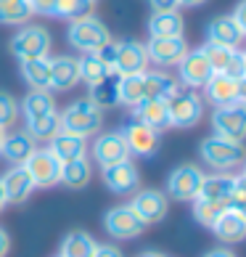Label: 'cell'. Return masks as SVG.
<instances>
[{
	"label": "cell",
	"instance_id": "1f68e13d",
	"mask_svg": "<svg viewBox=\"0 0 246 257\" xmlns=\"http://www.w3.org/2000/svg\"><path fill=\"white\" fill-rule=\"evenodd\" d=\"M183 85L177 82V77H172L169 72H146V98H169L180 90Z\"/></svg>",
	"mask_w": 246,
	"mask_h": 257
},
{
	"label": "cell",
	"instance_id": "b9f144b4",
	"mask_svg": "<svg viewBox=\"0 0 246 257\" xmlns=\"http://www.w3.org/2000/svg\"><path fill=\"white\" fill-rule=\"evenodd\" d=\"M243 204H246V175H243V173H238V175H235L233 194H230V207L243 209Z\"/></svg>",
	"mask_w": 246,
	"mask_h": 257
},
{
	"label": "cell",
	"instance_id": "9a60e30c",
	"mask_svg": "<svg viewBox=\"0 0 246 257\" xmlns=\"http://www.w3.org/2000/svg\"><path fill=\"white\" fill-rule=\"evenodd\" d=\"M130 207L135 209V215L146 225H151V223H159L167 217L169 199H167V194L156 191V188H138L130 199Z\"/></svg>",
	"mask_w": 246,
	"mask_h": 257
},
{
	"label": "cell",
	"instance_id": "d6986e66",
	"mask_svg": "<svg viewBox=\"0 0 246 257\" xmlns=\"http://www.w3.org/2000/svg\"><path fill=\"white\" fill-rule=\"evenodd\" d=\"M0 186H3L8 204H24L35 191V183H32L30 173L24 170V165H11V170L0 178Z\"/></svg>",
	"mask_w": 246,
	"mask_h": 257
},
{
	"label": "cell",
	"instance_id": "8fae6325",
	"mask_svg": "<svg viewBox=\"0 0 246 257\" xmlns=\"http://www.w3.org/2000/svg\"><path fill=\"white\" fill-rule=\"evenodd\" d=\"M119 136L125 138L130 157L132 154L135 157H151V154H156V149H159V133L151 130L148 125H143V122H138L135 117L125 119V125L119 127Z\"/></svg>",
	"mask_w": 246,
	"mask_h": 257
},
{
	"label": "cell",
	"instance_id": "f1b7e54d",
	"mask_svg": "<svg viewBox=\"0 0 246 257\" xmlns=\"http://www.w3.org/2000/svg\"><path fill=\"white\" fill-rule=\"evenodd\" d=\"M88 98L96 103L98 109H114V106H119V74L111 72L103 80H98L96 85H90Z\"/></svg>",
	"mask_w": 246,
	"mask_h": 257
},
{
	"label": "cell",
	"instance_id": "8992f818",
	"mask_svg": "<svg viewBox=\"0 0 246 257\" xmlns=\"http://www.w3.org/2000/svg\"><path fill=\"white\" fill-rule=\"evenodd\" d=\"M103 228L111 239L125 241V239H135L146 231V223L135 215V209L130 204H117L111 207L106 215H103Z\"/></svg>",
	"mask_w": 246,
	"mask_h": 257
},
{
	"label": "cell",
	"instance_id": "ffe728a7",
	"mask_svg": "<svg viewBox=\"0 0 246 257\" xmlns=\"http://www.w3.org/2000/svg\"><path fill=\"white\" fill-rule=\"evenodd\" d=\"M214 236L225 244H238L246 236V212L238 207H228L212 225Z\"/></svg>",
	"mask_w": 246,
	"mask_h": 257
},
{
	"label": "cell",
	"instance_id": "83f0119b",
	"mask_svg": "<svg viewBox=\"0 0 246 257\" xmlns=\"http://www.w3.org/2000/svg\"><path fill=\"white\" fill-rule=\"evenodd\" d=\"M22 77L30 90H51V56L22 61Z\"/></svg>",
	"mask_w": 246,
	"mask_h": 257
},
{
	"label": "cell",
	"instance_id": "603a6c76",
	"mask_svg": "<svg viewBox=\"0 0 246 257\" xmlns=\"http://www.w3.org/2000/svg\"><path fill=\"white\" fill-rule=\"evenodd\" d=\"M80 82V69L74 56H56L51 59V90L66 93Z\"/></svg>",
	"mask_w": 246,
	"mask_h": 257
},
{
	"label": "cell",
	"instance_id": "44dd1931",
	"mask_svg": "<svg viewBox=\"0 0 246 257\" xmlns=\"http://www.w3.org/2000/svg\"><path fill=\"white\" fill-rule=\"evenodd\" d=\"M132 117L156 133H164L169 127V114H167L164 98H143L138 106H132Z\"/></svg>",
	"mask_w": 246,
	"mask_h": 257
},
{
	"label": "cell",
	"instance_id": "db71d44e",
	"mask_svg": "<svg viewBox=\"0 0 246 257\" xmlns=\"http://www.w3.org/2000/svg\"><path fill=\"white\" fill-rule=\"evenodd\" d=\"M93 3H96V0H93Z\"/></svg>",
	"mask_w": 246,
	"mask_h": 257
},
{
	"label": "cell",
	"instance_id": "e0dca14e",
	"mask_svg": "<svg viewBox=\"0 0 246 257\" xmlns=\"http://www.w3.org/2000/svg\"><path fill=\"white\" fill-rule=\"evenodd\" d=\"M90 154H93L98 167H109V165H117V162H122V159H130L127 144H125V138L119 136V130L101 133V136L93 141Z\"/></svg>",
	"mask_w": 246,
	"mask_h": 257
},
{
	"label": "cell",
	"instance_id": "d4e9b609",
	"mask_svg": "<svg viewBox=\"0 0 246 257\" xmlns=\"http://www.w3.org/2000/svg\"><path fill=\"white\" fill-rule=\"evenodd\" d=\"M235 186V175L230 173H214L204 175L201 188H198V199H209V202H222L230 207V194Z\"/></svg>",
	"mask_w": 246,
	"mask_h": 257
},
{
	"label": "cell",
	"instance_id": "f6af8a7d",
	"mask_svg": "<svg viewBox=\"0 0 246 257\" xmlns=\"http://www.w3.org/2000/svg\"><path fill=\"white\" fill-rule=\"evenodd\" d=\"M93 257H125L114 244H98L96 252H93Z\"/></svg>",
	"mask_w": 246,
	"mask_h": 257
},
{
	"label": "cell",
	"instance_id": "74e56055",
	"mask_svg": "<svg viewBox=\"0 0 246 257\" xmlns=\"http://www.w3.org/2000/svg\"><path fill=\"white\" fill-rule=\"evenodd\" d=\"M225 209H228V204H222V202H209V199H193V217H196V223H201L206 228H212L214 220L220 217Z\"/></svg>",
	"mask_w": 246,
	"mask_h": 257
},
{
	"label": "cell",
	"instance_id": "f907efd6",
	"mask_svg": "<svg viewBox=\"0 0 246 257\" xmlns=\"http://www.w3.org/2000/svg\"><path fill=\"white\" fill-rule=\"evenodd\" d=\"M138 257H164L162 252H154V249H146V252H140Z\"/></svg>",
	"mask_w": 246,
	"mask_h": 257
},
{
	"label": "cell",
	"instance_id": "816d5d0a",
	"mask_svg": "<svg viewBox=\"0 0 246 257\" xmlns=\"http://www.w3.org/2000/svg\"><path fill=\"white\" fill-rule=\"evenodd\" d=\"M8 207V202H6V194H3V186H0V212Z\"/></svg>",
	"mask_w": 246,
	"mask_h": 257
},
{
	"label": "cell",
	"instance_id": "7402d4cb",
	"mask_svg": "<svg viewBox=\"0 0 246 257\" xmlns=\"http://www.w3.org/2000/svg\"><path fill=\"white\" fill-rule=\"evenodd\" d=\"M37 141H32V136L27 130H14L3 136V146H0V157L11 165H24L27 157L37 149Z\"/></svg>",
	"mask_w": 246,
	"mask_h": 257
},
{
	"label": "cell",
	"instance_id": "9c48e42d",
	"mask_svg": "<svg viewBox=\"0 0 246 257\" xmlns=\"http://www.w3.org/2000/svg\"><path fill=\"white\" fill-rule=\"evenodd\" d=\"M143 45H146L148 64H156L159 69L177 66L180 59L188 53L185 37H148V43H143Z\"/></svg>",
	"mask_w": 246,
	"mask_h": 257
},
{
	"label": "cell",
	"instance_id": "d590c367",
	"mask_svg": "<svg viewBox=\"0 0 246 257\" xmlns=\"http://www.w3.org/2000/svg\"><path fill=\"white\" fill-rule=\"evenodd\" d=\"M77 69H80V82H85L90 88V85H96L98 80H103L106 74H111L106 66L98 61L96 53H82L77 59Z\"/></svg>",
	"mask_w": 246,
	"mask_h": 257
},
{
	"label": "cell",
	"instance_id": "4316f807",
	"mask_svg": "<svg viewBox=\"0 0 246 257\" xmlns=\"http://www.w3.org/2000/svg\"><path fill=\"white\" fill-rule=\"evenodd\" d=\"M146 27H148L151 37H183V32H185V22H183L180 11L151 14Z\"/></svg>",
	"mask_w": 246,
	"mask_h": 257
},
{
	"label": "cell",
	"instance_id": "6da1fadb",
	"mask_svg": "<svg viewBox=\"0 0 246 257\" xmlns=\"http://www.w3.org/2000/svg\"><path fill=\"white\" fill-rule=\"evenodd\" d=\"M59 122L64 133L90 138V136H98V130L103 125V109H98L90 98H77L64 111H59Z\"/></svg>",
	"mask_w": 246,
	"mask_h": 257
},
{
	"label": "cell",
	"instance_id": "7bdbcfd3",
	"mask_svg": "<svg viewBox=\"0 0 246 257\" xmlns=\"http://www.w3.org/2000/svg\"><path fill=\"white\" fill-rule=\"evenodd\" d=\"M151 11L154 14H164V11H180V3L177 0H148Z\"/></svg>",
	"mask_w": 246,
	"mask_h": 257
},
{
	"label": "cell",
	"instance_id": "5bb4252c",
	"mask_svg": "<svg viewBox=\"0 0 246 257\" xmlns=\"http://www.w3.org/2000/svg\"><path fill=\"white\" fill-rule=\"evenodd\" d=\"M212 130H214L217 138L241 144L243 136H246V109H243V103H238V106H220V109H214V114H212Z\"/></svg>",
	"mask_w": 246,
	"mask_h": 257
},
{
	"label": "cell",
	"instance_id": "e575fe53",
	"mask_svg": "<svg viewBox=\"0 0 246 257\" xmlns=\"http://www.w3.org/2000/svg\"><path fill=\"white\" fill-rule=\"evenodd\" d=\"M93 0H53V16L66 19V22H77L93 14Z\"/></svg>",
	"mask_w": 246,
	"mask_h": 257
},
{
	"label": "cell",
	"instance_id": "277c9868",
	"mask_svg": "<svg viewBox=\"0 0 246 257\" xmlns=\"http://www.w3.org/2000/svg\"><path fill=\"white\" fill-rule=\"evenodd\" d=\"M167 114H169V127H196L204 117V98L196 90H177L175 96L167 98Z\"/></svg>",
	"mask_w": 246,
	"mask_h": 257
},
{
	"label": "cell",
	"instance_id": "836d02e7",
	"mask_svg": "<svg viewBox=\"0 0 246 257\" xmlns=\"http://www.w3.org/2000/svg\"><path fill=\"white\" fill-rule=\"evenodd\" d=\"M32 8H30V0H0V24L6 27H22L30 22Z\"/></svg>",
	"mask_w": 246,
	"mask_h": 257
},
{
	"label": "cell",
	"instance_id": "484cf974",
	"mask_svg": "<svg viewBox=\"0 0 246 257\" xmlns=\"http://www.w3.org/2000/svg\"><path fill=\"white\" fill-rule=\"evenodd\" d=\"M93 180V162L88 157H77L69 162H61V173H59V183L66 188H85Z\"/></svg>",
	"mask_w": 246,
	"mask_h": 257
},
{
	"label": "cell",
	"instance_id": "d6a6232c",
	"mask_svg": "<svg viewBox=\"0 0 246 257\" xmlns=\"http://www.w3.org/2000/svg\"><path fill=\"white\" fill-rule=\"evenodd\" d=\"M143 98H146V72L119 77V103H125V106L132 109Z\"/></svg>",
	"mask_w": 246,
	"mask_h": 257
},
{
	"label": "cell",
	"instance_id": "f35d334b",
	"mask_svg": "<svg viewBox=\"0 0 246 257\" xmlns=\"http://www.w3.org/2000/svg\"><path fill=\"white\" fill-rule=\"evenodd\" d=\"M201 48L206 53V61L212 66V74H222L228 69V64L233 59V51H235V48H225V45H214V43H204Z\"/></svg>",
	"mask_w": 246,
	"mask_h": 257
},
{
	"label": "cell",
	"instance_id": "5b68a950",
	"mask_svg": "<svg viewBox=\"0 0 246 257\" xmlns=\"http://www.w3.org/2000/svg\"><path fill=\"white\" fill-rule=\"evenodd\" d=\"M51 32L43 24H22V30L11 37V53L19 61L40 59L51 53Z\"/></svg>",
	"mask_w": 246,
	"mask_h": 257
},
{
	"label": "cell",
	"instance_id": "7a4b0ae2",
	"mask_svg": "<svg viewBox=\"0 0 246 257\" xmlns=\"http://www.w3.org/2000/svg\"><path fill=\"white\" fill-rule=\"evenodd\" d=\"M66 40L74 51L80 53H96L101 45H106L111 40V32L109 27L101 22L98 16H85V19H77V22L69 24L66 30Z\"/></svg>",
	"mask_w": 246,
	"mask_h": 257
},
{
	"label": "cell",
	"instance_id": "681fc988",
	"mask_svg": "<svg viewBox=\"0 0 246 257\" xmlns=\"http://www.w3.org/2000/svg\"><path fill=\"white\" fill-rule=\"evenodd\" d=\"M180 3V8H198V6H204L206 0H177Z\"/></svg>",
	"mask_w": 246,
	"mask_h": 257
},
{
	"label": "cell",
	"instance_id": "c3c4849f",
	"mask_svg": "<svg viewBox=\"0 0 246 257\" xmlns=\"http://www.w3.org/2000/svg\"><path fill=\"white\" fill-rule=\"evenodd\" d=\"M204 257H235L230 249H225V246H220V249H212V252H206Z\"/></svg>",
	"mask_w": 246,
	"mask_h": 257
},
{
	"label": "cell",
	"instance_id": "30bf717a",
	"mask_svg": "<svg viewBox=\"0 0 246 257\" xmlns=\"http://www.w3.org/2000/svg\"><path fill=\"white\" fill-rule=\"evenodd\" d=\"M201 90H204V98L209 101L214 109L243 103V82L228 77V74H212Z\"/></svg>",
	"mask_w": 246,
	"mask_h": 257
},
{
	"label": "cell",
	"instance_id": "8d00e7d4",
	"mask_svg": "<svg viewBox=\"0 0 246 257\" xmlns=\"http://www.w3.org/2000/svg\"><path fill=\"white\" fill-rule=\"evenodd\" d=\"M27 133L32 136V141H51L56 133L61 130V122H59V111L53 114H45L40 119H30L27 122Z\"/></svg>",
	"mask_w": 246,
	"mask_h": 257
},
{
	"label": "cell",
	"instance_id": "3957f363",
	"mask_svg": "<svg viewBox=\"0 0 246 257\" xmlns=\"http://www.w3.org/2000/svg\"><path fill=\"white\" fill-rule=\"evenodd\" d=\"M198 154H201V159L209 167H214L217 173H230V170L241 167V162H243V146L235 144V141H225V138L209 136V138L201 141Z\"/></svg>",
	"mask_w": 246,
	"mask_h": 257
},
{
	"label": "cell",
	"instance_id": "ab89813d",
	"mask_svg": "<svg viewBox=\"0 0 246 257\" xmlns=\"http://www.w3.org/2000/svg\"><path fill=\"white\" fill-rule=\"evenodd\" d=\"M19 117V101L11 93H0V127H11Z\"/></svg>",
	"mask_w": 246,
	"mask_h": 257
},
{
	"label": "cell",
	"instance_id": "7dc6e473",
	"mask_svg": "<svg viewBox=\"0 0 246 257\" xmlns=\"http://www.w3.org/2000/svg\"><path fill=\"white\" fill-rule=\"evenodd\" d=\"M243 14H246V3H243V0H241V3H238V6H235V11H233L230 16H233V19H235V22H238V24L243 27V30H246V16H243Z\"/></svg>",
	"mask_w": 246,
	"mask_h": 257
},
{
	"label": "cell",
	"instance_id": "52a82bcc",
	"mask_svg": "<svg viewBox=\"0 0 246 257\" xmlns=\"http://www.w3.org/2000/svg\"><path fill=\"white\" fill-rule=\"evenodd\" d=\"M201 180H204L201 167H196V165L175 167L167 178V199H175V202H193L198 196V188H201Z\"/></svg>",
	"mask_w": 246,
	"mask_h": 257
},
{
	"label": "cell",
	"instance_id": "bcb514c9",
	"mask_svg": "<svg viewBox=\"0 0 246 257\" xmlns=\"http://www.w3.org/2000/svg\"><path fill=\"white\" fill-rule=\"evenodd\" d=\"M8 249H11V239H8V231L0 225V257H6Z\"/></svg>",
	"mask_w": 246,
	"mask_h": 257
},
{
	"label": "cell",
	"instance_id": "ac0fdd59",
	"mask_svg": "<svg viewBox=\"0 0 246 257\" xmlns=\"http://www.w3.org/2000/svg\"><path fill=\"white\" fill-rule=\"evenodd\" d=\"M243 35H246V30L235 22L230 14L214 16L209 22V27H206V43L225 45V48H241Z\"/></svg>",
	"mask_w": 246,
	"mask_h": 257
},
{
	"label": "cell",
	"instance_id": "4dcf8cb0",
	"mask_svg": "<svg viewBox=\"0 0 246 257\" xmlns=\"http://www.w3.org/2000/svg\"><path fill=\"white\" fill-rule=\"evenodd\" d=\"M96 246H98V241L88 231H80L77 228V231H69L64 236L59 257H93Z\"/></svg>",
	"mask_w": 246,
	"mask_h": 257
},
{
	"label": "cell",
	"instance_id": "cb8c5ba5",
	"mask_svg": "<svg viewBox=\"0 0 246 257\" xmlns=\"http://www.w3.org/2000/svg\"><path fill=\"white\" fill-rule=\"evenodd\" d=\"M48 151L59 159V162H69V159H77L88 154V138H80V136H72V133H64L59 130L56 136L48 141Z\"/></svg>",
	"mask_w": 246,
	"mask_h": 257
},
{
	"label": "cell",
	"instance_id": "60d3db41",
	"mask_svg": "<svg viewBox=\"0 0 246 257\" xmlns=\"http://www.w3.org/2000/svg\"><path fill=\"white\" fill-rule=\"evenodd\" d=\"M222 74H228V77H233V80H241V82L246 80V53L241 48L233 51V59H230L228 69H225Z\"/></svg>",
	"mask_w": 246,
	"mask_h": 257
},
{
	"label": "cell",
	"instance_id": "f546056e",
	"mask_svg": "<svg viewBox=\"0 0 246 257\" xmlns=\"http://www.w3.org/2000/svg\"><path fill=\"white\" fill-rule=\"evenodd\" d=\"M19 111L24 114V122H30V119L45 117V114H53V111H59V109H56V98H53L51 90H30L24 96Z\"/></svg>",
	"mask_w": 246,
	"mask_h": 257
},
{
	"label": "cell",
	"instance_id": "2e32d148",
	"mask_svg": "<svg viewBox=\"0 0 246 257\" xmlns=\"http://www.w3.org/2000/svg\"><path fill=\"white\" fill-rule=\"evenodd\" d=\"M114 72L119 74V77L148 72V56H146V45H143V43H138V40H119V43H117Z\"/></svg>",
	"mask_w": 246,
	"mask_h": 257
},
{
	"label": "cell",
	"instance_id": "4fadbf2b",
	"mask_svg": "<svg viewBox=\"0 0 246 257\" xmlns=\"http://www.w3.org/2000/svg\"><path fill=\"white\" fill-rule=\"evenodd\" d=\"M24 170L30 173L35 188H51L59 183V173H61V162L56 159L48 149H35L24 162Z\"/></svg>",
	"mask_w": 246,
	"mask_h": 257
},
{
	"label": "cell",
	"instance_id": "f5cc1de1",
	"mask_svg": "<svg viewBox=\"0 0 246 257\" xmlns=\"http://www.w3.org/2000/svg\"><path fill=\"white\" fill-rule=\"evenodd\" d=\"M3 136H6V130H3V127H0V146H3Z\"/></svg>",
	"mask_w": 246,
	"mask_h": 257
},
{
	"label": "cell",
	"instance_id": "ee69618b",
	"mask_svg": "<svg viewBox=\"0 0 246 257\" xmlns=\"http://www.w3.org/2000/svg\"><path fill=\"white\" fill-rule=\"evenodd\" d=\"M30 8H32V14L53 16V0H30Z\"/></svg>",
	"mask_w": 246,
	"mask_h": 257
},
{
	"label": "cell",
	"instance_id": "ba28073f",
	"mask_svg": "<svg viewBox=\"0 0 246 257\" xmlns=\"http://www.w3.org/2000/svg\"><path fill=\"white\" fill-rule=\"evenodd\" d=\"M101 178L109 191L117 196H132L140 188V173L132 159H122L117 165L101 167Z\"/></svg>",
	"mask_w": 246,
	"mask_h": 257
},
{
	"label": "cell",
	"instance_id": "7c38bea8",
	"mask_svg": "<svg viewBox=\"0 0 246 257\" xmlns=\"http://www.w3.org/2000/svg\"><path fill=\"white\" fill-rule=\"evenodd\" d=\"M209 77H212V66H209V61H206L204 48L188 51L180 59V64H177V82L185 85L188 90L204 88Z\"/></svg>",
	"mask_w": 246,
	"mask_h": 257
}]
</instances>
